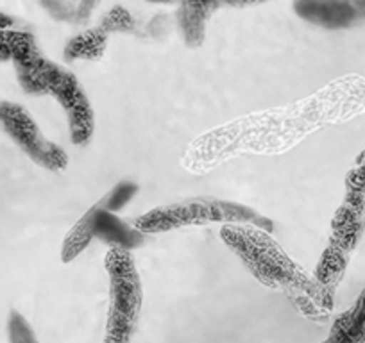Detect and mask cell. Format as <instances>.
Wrapping results in <instances>:
<instances>
[{
	"label": "cell",
	"instance_id": "22",
	"mask_svg": "<svg viewBox=\"0 0 365 343\" xmlns=\"http://www.w3.org/2000/svg\"><path fill=\"white\" fill-rule=\"evenodd\" d=\"M324 343H326V342H324Z\"/></svg>",
	"mask_w": 365,
	"mask_h": 343
},
{
	"label": "cell",
	"instance_id": "20",
	"mask_svg": "<svg viewBox=\"0 0 365 343\" xmlns=\"http://www.w3.org/2000/svg\"><path fill=\"white\" fill-rule=\"evenodd\" d=\"M15 19L6 13H0V29H13L15 27Z\"/></svg>",
	"mask_w": 365,
	"mask_h": 343
},
{
	"label": "cell",
	"instance_id": "14",
	"mask_svg": "<svg viewBox=\"0 0 365 343\" xmlns=\"http://www.w3.org/2000/svg\"><path fill=\"white\" fill-rule=\"evenodd\" d=\"M101 29L106 34L110 33H133L136 27L135 19H133L131 13L128 11L122 6H115L111 11H108L104 15V19L99 23Z\"/></svg>",
	"mask_w": 365,
	"mask_h": 343
},
{
	"label": "cell",
	"instance_id": "10",
	"mask_svg": "<svg viewBox=\"0 0 365 343\" xmlns=\"http://www.w3.org/2000/svg\"><path fill=\"white\" fill-rule=\"evenodd\" d=\"M326 343H365V288L331 325Z\"/></svg>",
	"mask_w": 365,
	"mask_h": 343
},
{
	"label": "cell",
	"instance_id": "5",
	"mask_svg": "<svg viewBox=\"0 0 365 343\" xmlns=\"http://www.w3.org/2000/svg\"><path fill=\"white\" fill-rule=\"evenodd\" d=\"M0 125L34 163L51 172L65 170L68 164L65 150L45 138L26 107L15 102H0Z\"/></svg>",
	"mask_w": 365,
	"mask_h": 343
},
{
	"label": "cell",
	"instance_id": "12",
	"mask_svg": "<svg viewBox=\"0 0 365 343\" xmlns=\"http://www.w3.org/2000/svg\"><path fill=\"white\" fill-rule=\"evenodd\" d=\"M347 261H349V254L346 250H342V248L329 243L328 248L322 252V258L317 265V270H315V279L322 286H326V288L333 292L336 283L342 279L344 270L347 267Z\"/></svg>",
	"mask_w": 365,
	"mask_h": 343
},
{
	"label": "cell",
	"instance_id": "11",
	"mask_svg": "<svg viewBox=\"0 0 365 343\" xmlns=\"http://www.w3.org/2000/svg\"><path fill=\"white\" fill-rule=\"evenodd\" d=\"M108 34L101 27L84 31L66 43L65 56L68 59H99L104 54Z\"/></svg>",
	"mask_w": 365,
	"mask_h": 343
},
{
	"label": "cell",
	"instance_id": "9",
	"mask_svg": "<svg viewBox=\"0 0 365 343\" xmlns=\"http://www.w3.org/2000/svg\"><path fill=\"white\" fill-rule=\"evenodd\" d=\"M365 226V197L347 195L342 208L333 220V234L329 243L351 254Z\"/></svg>",
	"mask_w": 365,
	"mask_h": 343
},
{
	"label": "cell",
	"instance_id": "16",
	"mask_svg": "<svg viewBox=\"0 0 365 343\" xmlns=\"http://www.w3.org/2000/svg\"><path fill=\"white\" fill-rule=\"evenodd\" d=\"M136 194H138V186H136L135 183H131V181H122V183H118L117 186L101 201V204H103L108 211L117 213L120 211L122 208H125Z\"/></svg>",
	"mask_w": 365,
	"mask_h": 343
},
{
	"label": "cell",
	"instance_id": "4",
	"mask_svg": "<svg viewBox=\"0 0 365 343\" xmlns=\"http://www.w3.org/2000/svg\"><path fill=\"white\" fill-rule=\"evenodd\" d=\"M106 272L110 279V311L104 343H131L143 300L142 281L131 250L110 248Z\"/></svg>",
	"mask_w": 365,
	"mask_h": 343
},
{
	"label": "cell",
	"instance_id": "15",
	"mask_svg": "<svg viewBox=\"0 0 365 343\" xmlns=\"http://www.w3.org/2000/svg\"><path fill=\"white\" fill-rule=\"evenodd\" d=\"M33 40V34L26 31L0 29V61H13L16 52Z\"/></svg>",
	"mask_w": 365,
	"mask_h": 343
},
{
	"label": "cell",
	"instance_id": "6",
	"mask_svg": "<svg viewBox=\"0 0 365 343\" xmlns=\"http://www.w3.org/2000/svg\"><path fill=\"white\" fill-rule=\"evenodd\" d=\"M153 4H175L178 6V26L182 38L190 47H199L205 41L206 23L210 16L222 8H247L262 4L267 0H147Z\"/></svg>",
	"mask_w": 365,
	"mask_h": 343
},
{
	"label": "cell",
	"instance_id": "3",
	"mask_svg": "<svg viewBox=\"0 0 365 343\" xmlns=\"http://www.w3.org/2000/svg\"><path fill=\"white\" fill-rule=\"evenodd\" d=\"M206 223L255 226L267 233H272L274 229L272 220L259 215L252 208L208 197L187 199L182 202L161 206L135 220V227L143 234L167 233V231L181 229V227L206 226Z\"/></svg>",
	"mask_w": 365,
	"mask_h": 343
},
{
	"label": "cell",
	"instance_id": "8",
	"mask_svg": "<svg viewBox=\"0 0 365 343\" xmlns=\"http://www.w3.org/2000/svg\"><path fill=\"white\" fill-rule=\"evenodd\" d=\"M294 11L304 22L328 31L349 29L358 22L351 0H294Z\"/></svg>",
	"mask_w": 365,
	"mask_h": 343
},
{
	"label": "cell",
	"instance_id": "13",
	"mask_svg": "<svg viewBox=\"0 0 365 343\" xmlns=\"http://www.w3.org/2000/svg\"><path fill=\"white\" fill-rule=\"evenodd\" d=\"M93 240L90 231V223H88L86 216L83 215V218L77 220L76 226L70 229V233L66 234L65 240H63L61 247V260L63 263H70L84 250V248L90 245V241Z\"/></svg>",
	"mask_w": 365,
	"mask_h": 343
},
{
	"label": "cell",
	"instance_id": "21",
	"mask_svg": "<svg viewBox=\"0 0 365 343\" xmlns=\"http://www.w3.org/2000/svg\"><path fill=\"white\" fill-rule=\"evenodd\" d=\"M354 11H356L358 20H365V0H351Z\"/></svg>",
	"mask_w": 365,
	"mask_h": 343
},
{
	"label": "cell",
	"instance_id": "7",
	"mask_svg": "<svg viewBox=\"0 0 365 343\" xmlns=\"http://www.w3.org/2000/svg\"><path fill=\"white\" fill-rule=\"evenodd\" d=\"M88 223H90L91 236L101 240L103 243L110 245L111 248H124L133 250L143 243V233H140L135 226H129L124 220L118 218L115 213L108 211L103 204L93 206L84 213Z\"/></svg>",
	"mask_w": 365,
	"mask_h": 343
},
{
	"label": "cell",
	"instance_id": "19",
	"mask_svg": "<svg viewBox=\"0 0 365 343\" xmlns=\"http://www.w3.org/2000/svg\"><path fill=\"white\" fill-rule=\"evenodd\" d=\"M101 0H79V4L76 6V23L77 26H83L90 20L93 9L99 6Z\"/></svg>",
	"mask_w": 365,
	"mask_h": 343
},
{
	"label": "cell",
	"instance_id": "17",
	"mask_svg": "<svg viewBox=\"0 0 365 343\" xmlns=\"http://www.w3.org/2000/svg\"><path fill=\"white\" fill-rule=\"evenodd\" d=\"M8 339L9 343H40L31 324L19 311H11L8 317Z\"/></svg>",
	"mask_w": 365,
	"mask_h": 343
},
{
	"label": "cell",
	"instance_id": "18",
	"mask_svg": "<svg viewBox=\"0 0 365 343\" xmlns=\"http://www.w3.org/2000/svg\"><path fill=\"white\" fill-rule=\"evenodd\" d=\"M40 4L54 20L76 23V8L66 4L65 0H40Z\"/></svg>",
	"mask_w": 365,
	"mask_h": 343
},
{
	"label": "cell",
	"instance_id": "2",
	"mask_svg": "<svg viewBox=\"0 0 365 343\" xmlns=\"http://www.w3.org/2000/svg\"><path fill=\"white\" fill-rule=\"evenodd\" d=\"M16 77L29 95H52L66 113L70 138L76 145H86L93 136L96 120L86 93L73 73L52 63L38 51L36 40L24 45L13 58Z\"/></svg>",
	"mask_w": 365,
	"mask_h": 343
},
{
	"label": "cell",
	"instance_id": "1",
	"mask_svg": "<svg viewBox=\"0 0 365 343\" xmlns=\"http://www.w3.org/2000/svg\"><path fill=\"white\" fill-rule=\"evenodd\" d=\"M220 238L259 283L285 293L307 317L328 318L333 307L331 290L310 278L270 233L255 226H224Z\"/></svg>",
	"mask_w": 365,
	"mask_h": 343
}]
</instances>
